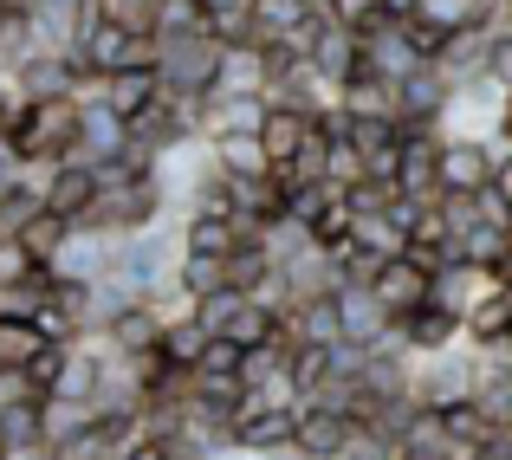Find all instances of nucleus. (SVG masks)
Here are the masks:
<instances>
[{
	"mask_svg": "<svg viewBox=\"0 0 512 460\" xmlns=\"http://www.w3.org/2000/svg\"><path fill=\"white\" fill-rule=\"evenodd\" d=\"M227 286V253H188L182 247V266H175V292L182 299H208V292Z\"/></svg>",
	"mask_w": 512,
	"mask_h": 460,
	"instance_id": "nucleus-17",
	"label": "nucleus"
},
{
	"mask_svg": "<svg viewBox=\"0 0 512 460\" xmlns=\"http://www.w3.org/2000/svg\"><path fill=\"white\" fill-rule=\"evenodd\" d=\"M370 292H376V305L389 311V324L396 318H409L415 305H428V292H435V260L428 253H389L383 266L370 273Z\"/></svg>",
	"mask_w": 512,
	"mask_h": 460,
	"instance_id": "nucleus-4",
	"label": "nucleus"
},
{
	"mask_svg": "<svg viewBox=\"0 0 512 460\" xmlns=\"http://www.w3.org/2000/svg\"><path fill=\"white\" fill-rule=\"evenodd\" d=\"M78 137H85V98H20L7 130V150L26 162V169H52V162L78 156Z\"/></svg>",
	"mask_w": 512,
	"mask_h": 460,
	"instance_id": "nucleus-1",
	"label": "nucleus"
},
{
	"mask_svg": "<svg viewBox=\"0 0 512 460\" xmlns=\"http://www.w3.org/2000/svg\"><path fill=\"white\" fill-rule=\"evenodd\" d=\"M247 370V344H234V337H208L195 357V376H240ZM247 383V376H240Z\"/></svg>",
	"mask_w": 512,
	"mask_h": 460,
	"instance_id": "nucleus-19",
	"label": "nucleus"
},
{
	"mask_svg": "<svg viewBox=\"0 0 512 460\" xmlns=\"http://www.w3.org/2000/svg\"><path fill=\"white\" fill-rule=\"evenodd\" d=\"M500 279H512V240H506V253H500V266H493Z\"/></svg>",
	"mask_w": 512,
	"mask_h": 460,
	"instance_id": "nucleus-26",
	"label": "nucleus"
},
{
	"mask_svg": "<svg viewBox=\"0 0 512 460\" xmlns=\"http://www.w3.org/2000/svg\"><path fill=\"white\" fill-rule=\"evenodd\" d=\"M305 130H312V111H305V104H292V98H273V104H266L260 143H266V156H273V169H292V156H299Z\"/></svg>",
	"mask_w": 512,
	"mask_h": 460,
	"instance_id": "nucleus-11",
	"label": "nucleus"
},
{
	"mask_svg": "<svg viewBox=\"0 0 512 460\" xmlns=\"http://www.w3.org/2000/svg\"><path fill=\"white\" fill-rule=\"evenodd\" d=\"M454 460H461V454H454Z\"/></svg>",
	"mask_w": 512,
	"mask_h": 460,
	"instance_id": "nucleus-29",
	"label": "nucleus"
},
{
	"mask_svg": "<svg viewBox=\"0 0 512 460\" xmlns=\"http://www.w3.org/2000/svg\"><path fill=\"white\" fill-rule=\"evenodd\" d=\"M500 7H512V0H500Z\"/></svg>",
	"mask_w": 512,
	"mask_h": 460,
	"instance_id": "nucleus-28",
	"label": "nucleus"
},
{
	"mask_svg": "<svg viewBox=\"0 0 512 460\" xmlns=\"http://www.w3.org/2000/svg\"><path fill=\"white\" fill-rule=\"evenodd\" d=\"M493 201H500V208H512V143H506V156L493 162Z\"/></svg>",
	"mask_w": 512,
	"mask_h": 460,
	"instance_id": "nucleus-23",
	"label": "nucleus"
},
{
	"mask_svg": "<svg viewBox=\"0 0 512 460\" xmlns=\"http://www.w3.org/2000/svg\"><path fill=\"white\" fill-rule=\"evenodd\" d=\"M441 137L435 130H402V169H396V188L409 201H435L441 195Z\"/></svg>",
	"mask_w": 512,
	"mask_h": 460,
	"instance_id": "nucleus-9",
	"label": "nucleus"
},
{
	"mask_svg": "<svg viewBox=\"0 0 512 460\" xmlns=\"http://www.w3.org/2000/svg\"><path fill=\"white\" fill-rule=\"evenodd\" d=\"M0 20H7V0H0Z\"/></svg>",
	"mask_w": 512,
	"mask_h": 460,
	"instance_id": "nucleus-27",
	"label": "nucleus"
},
{
	"mask_svg": "<svg viewBox=\"0 0 512 460\" xmlns=\"http://www.w3.org/2000/svg\"><path fill=\"white\" fill-rule=\"evenodd\" d=\"M325 13L331 20H344V26H376V20H389V0H325Z\"/></svg>",
	"mask_w": 512,
	"mask_h": 460,
	"instance_id": "nucleus-20",
	"label": "nucleus"
},
{
	"mask_svg": "<svg viewBox=\"0 0 512 460\" xmlns=\"http://www.w3.org/2000/svg\"><path fill=\"white\" fill-rule=\"evenodd\" d=\"M33 279H46V253L26 234H0V286H33Z\"/></svg>",
	"mask_w": 512,
	"mask_h": 460,
	"instance_id": "nucleus-18",
	"label": "nucleus"
},
{
	"mask_svg": "<svg viewBox=\"0 0 512 460\" xmlns=\"http://www.w3.org/2000/svg\"><path fill=\"white\" fill-rule=\"evenodd\" d=\"M208 156H214V169H227V175H266V169H273L260 130H227V137H208Z\"/></svg>",
	"mask_w": 512,
	"mask_h": 460,
	"instance_id": "nucleus-13",
	"label": "nucleus"
},
{
	"mask_svg": "<svg viewBox=\"0 0 512 460\" xmlns=\"http://www.w3.org/2000/svg\"><path fill=\"white\" fill-rule=\"evenodd\" d=\"M39 182H46V208L65 214V221H85V214L98 208V195H104V175H98V162H91V156L52 162Z\"/></svg>",
	"mask_w": 512,
	"mask_h": 460,
	"instance_id": "nucleus-5",
	"label": "nucleus"
},
{
	"mask_svg": "<svg viewBox=\"0 0 512 460\" xmlns=\"http://www.w3.org/2000/svg\"><path fill=\"white\" fill-rule=\"evenodd\" d=\"M253 7V26H260V46H279V39H292L312 13H325L318 0H247Z\"/></svg>",
	"mask_w": 512,
	"mask_h": 460,
	"instance_id": "nucleus-15",
	"label": "nucleus"
},
{
	"mask_svg": "<svg viewBox=\"0 0 512 460\" xmlns=\"http://www.w3.org/2000/svg\"><path fill=\"white\" fill-rule=\"evenodd\" d=\"M500 0H415V20L441 26V33H474V26H493Z\"/></svg>",
	"mask_w": 512,
	"mask_h": 460,
	"instance_id": "nucleus-14",
	"label": "nucleus"
},
{
	"mask_svg": "<svg viewBox=\"0 0 512 460\" xmlns=\"http://www.w3.org/2000/svg\"><path fill=\"white\" fill-rule=\"evenodd\" d=\"M493 162L500 156H493L480 137H448L441 143V175H435L441 195H487L493 188Z\"/></svg>",
	"mask_w": 512,
	"mask_h": 460,
	"instance_id": "nucleus-8",
	"label": "nucleus"
},
{
	"mask_svg": "<svg viewBox=\"0 0 512 460\" xmlns=\"http://www.w3.org/2000/svg\"><path fill=\"white\" fill-rule=\"evenodd\" d=\"M124 460H169V435H150V428H143V435L124 448Z\"/></svg>",
	"mask_w": 512,
	"mask_h": 460,
	"instance_id": "nucleus-22",
	"label": "nucleus"
},
{
	"mask_svg": "<svg viewBox=\"0 0 512 460\" xmlns=\"http://www.w3.org/2000/svg\"><path fill=\"white\" fill-rule=\"evenodd\" d=\"M487 78L512 85V26H493V46H487Z\"/></svg>",
	"mask_w": 512,
	"mask_h": 460,
	"instance_id": "nucleus-21",
	"label": "nucleus"
},
{
	"mask_svg": "<svg viewBox=\"0 0 512 460\" xmlns=\"http://www.w3.org/2000/svg\"><path fill=\"white\" fill-rule=\"evenodd\" d=\"M163 331H169V318H163L156 299H130L104 318V344H111L117 357H150V350L163 344Z\"/></svg>",
	"mask_w": 512,
	"mask_h": 460,
	"instance_id": "nucleus-7",
	"label": "nucleus"
},
{
	"mask_svg": "<svg viewBox=\"0 0 512 460\" xmlns=\"http://www.w3.org/2000/svg\"><path fill=\"white\" fill-rule=\"evenodd\" d=\"M156 65H163V85L182 98H208L214 72H221V39L214 33H169L156 39Z\"/></svg>",
	"mask_w": 512,
	"mask_h": 460,
	"instance_id": "nucleus-3",
	"label": "nucleus"
},
{
	"mask_svg": "<svg viewBox=\"0 0 512 460\" xmlns=\"http://www.w3.org/2000/svg\"><path fill=\"white\" fill-rule=\"evenodd\" d=\"M461 331H467V318H454V311L435 305V299L415 305L409 318H396V337L409 350H454V337H461Z\"/></svg>",
	"mask_w": 512,
	"mask_h": 460,
	"instance_id": "nucleus-12",
	"label": "nucleus"
},
{
	"mask_svg": "<svg viewBox=\"0 0 512 460\" xmlns=\"http://www.w3.org/2000/svg\"><path fill=\"white\" fill-rule=\"evenodd\" d=\"M163 91H169V85H163V65H124V72L104 78L98 98H104V104H111V111L130 124V117H143L156 98H163Z\"/></svg>",
	"mask_w": 512,
	"mask_h": 460,
	"instance_id": "nucleus-10",
	"label": "nucleus"
},
{
	"mask_svg": "<svg viewBox=\"0 0 512 460\" xmlns=\"http://www.w3.org/2000/svg\"><path fill=\"white\" fill-rule=\"evenodd\" d=\"M52 350V337L39 331V318H0V370H33Z\"/></svg>",
	"mask_w": 512,
	"mask_h": 460,
	"instance_id": "nucleus-16",
	"label": "nucleus"
},
{
	"mask_svg": "<svg viewBox=\"0 0 512 460\" xmlns=\"http://www.w3.org/2000/svg\"><path fill=\"white\" fill-rule=\"evenodd\" d=\"M20 182H26V162L0 150V201H7V195H13V188H20Z\"/></svg>",
	"mask_w": 512,
	"mask_h": 460,
	"instance_id": "nucleus-24",
	"label": "nucleus"
},
{
	"mask_svg": "<svg viewBox=\"0 0 512 460\" xmlns=\"http://www.w3.org/2000/svg\"><path fill=\"white\" fill-rule=\"evenodd\" d=\"M500 130H506V143H512V85H506V104H500Z\"/></svg>",
	"mask_w": 512,
	"mask_h": 460,
	"instance_id": "nucleus-25",
	"label": "nucleus"
},
{
	"mask_svg": "<svg viewBox=\"0 0 512 460\" xmlns=\"http://www.w3.org/2000/svg\"><path fill=\"white\" fill-rule=\"evenodd\" d=\"M175 266H182V247H175L163 227H137V234L117 240V266L111 273L124 279L137 299H156V286H175Z\"/></svg>",
	"mask_w": 512,
	"mask_h": 460,
	"instance_id": "nucleus-2",
	"label": "nucleus"
},
{
	"mask_svg": "<svg viewBox=\"0 0 512 460\" xmlns=\"http://www.w3.org/2000/svg\"><path fill=\"white\" fill-rule=\"evenodd\" d=\"M350 441H357V415L331 409V402H299V435H292V454H305V460H338Z\"/></svg>",
	"mask_w": 512,
	"mask_h": 460,
	"instance_id": "nucleus-6",
	"label": "nucleus"
}]
</instances>
